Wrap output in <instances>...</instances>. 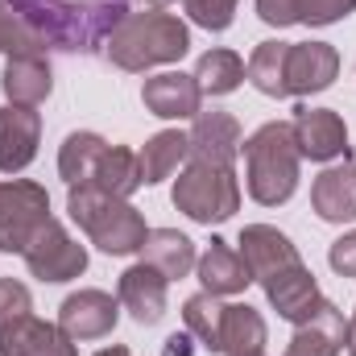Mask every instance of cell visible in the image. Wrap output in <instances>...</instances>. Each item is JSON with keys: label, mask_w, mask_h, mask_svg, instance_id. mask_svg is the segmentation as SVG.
Listing matches in <instances>:
<instances>
[{"label": "cell", "mask_w": 356, "mask_h": 356, "mask_svg": "<svg viewBox=\"0 0 356 356\" xmlns=\"http://www.w3.org/2000/svg\"><path fill=\"white\" fill-rule=\"evenodd\" d=\"M29 29L67 54H99L116 25L129 17V0H13Z\"/></svg>", "instance_id": "cell-1"}, {"label": "cell", "mask_w": 356, "mask_h": 356, "mask_svg": "<svg viewBox=\"0 0 356 356\" xmlns=\"http://www.w3.org/2000/svg\"><path fill=\"white\" fill-rule=\"evenodd\" d=\"M186 50H191V29L178 21L175 13H162V8L129 13L116 25V33L108 38V46H104L112 67H120L129 75H145L149 67L178 63Z\"/></svg>", "instance_id": "cell-2"}, {"label": "cell", "mask_w": 356, "mask_h": 356, "mask_svg": "<svg viewBox=\"0 0 356 356\" xmlns=\"http://www.w3.org/2000/svg\"><path fill=\"white\" fill-rule=\"evenodd\" d=\"M67 211L88 232L91 245L108 257H129V253H141V245H145V232H149L145 216L129 199H116V195L99 191L95 182H79L67 191Z\"/></svg>", "instance_id": "cell-3"}, {"label": "cell", "mask_w": 356, "mask_h": 356, "mask_svg": "<svg viewBox=\"0 0 356 356\" xmlns=\"http://www.w3.org/2000/svg\"><path fill=\"white\" fill-rule=\"evenodd\" d=\"M245 186L249 199L261 207H282L290 203V195L298 191V145H294V129L286 120H269L261 124L245 145Z\"/></svg>", "instance_id": "cell-4"}, {"label": "cell", "mask_w": 356, "mask_h": 356, "mask_svg": "<svg viewBox=\"0 0 356 356\" xmlns=\"http://www.w3.org/2000/svg\"><path fill=\"white\" fill-rule=\"evenodd\" d=\"M170 199L195 224H224V220H232L241 211V182H236L232 166L186 162V170L178 175Z\"/></svg>", "instance_id": "cell-5"}, {"label": "cell", "mask_w": 356, "mask_h": 356, "mask_svg": "<svg viewBox=\"0 0 356 356\" xmlns=\"http://www.w3.org/2000/svg\"><path fill=\"white\" fill-rule=\"evenodd\" d=\"M46 220H50V195L42 182L29 178L0 182V253H25Z\"/></svg>", "instance_id": "cell-6"}, {"label": "cell", "mask_w": 356, "mask_h": 356, "mask_svg": "<svg viewBox=\"0 0 356 356\" xmlns=\"http://www.w3.org/2000/svg\"><path fill=\"white\" fill-rule=\"evenodd\" d=\"M21 257H25V269L38 282H71V277H79L88 269V249L54 216L38 228V236L29 241V249Z\"/></svg>", "instance_id": "cell-7"}, {"label": "cell", "mask_w": 356, "mask_h": 356, "mask_svg": "<svg viewBox=\"0 0 356 356\" xmlns=\"http://www.w3.org/2000/svg\"><path fill=\"white\" fill-rule=\"evenodd\" d=\"M294 145L311 162H336L348 158V124L336 108H294Z\"/></svg>", "instance_id": "cell-8"}, {"label": "cell", "mask_w": 356, "mask_h": 356, "mask_svg": "<svg viewBox=\"0 0 356 356\" xmlns=\"http://www.w3.org/2000/svg\"><path fill=\"white\" fill-rule=\"evenodd\" d=\"M116 319H120V298H112L108 290H75L58 307V327L75 344L112 336Z\"/></svg>", "instance_id": "cell-9"}, {"label": "cell", "mask_w": 356, "mask_h": 356, "mask_svg": "<svg viewBox=\"0 0 356 356\" xmlns=\"http://www.w3.org/2000/svg\"><path fill=\"white\" fill-rule=\"evenodd\" d=\"M186 137H191V158L186 162H203V166H232L236 154H241V145H245L236 116H228L220 108L199 112L195 129Z\"/></svg>", "instance_id": "cell-10"}, {"label": "cell", "mask_w": 356, "mask_h": 356, "mask_svg": "<svg viewBox=\"0 0 356 356\" xmlns=\"http://www.w3.org/2000/svg\"><path fill=\"white\" fill-rule=\"evenodd\" d=\"M340 75V54L327 42H290L286 54V91L290 95H315L327 91Z\"/></svg>", "instance_id": "cell-11"}, {"label": "cell", "mask_w": 356, "mask_h": 356, "mask_svg": "<svg viewBox=\"0 0 356 356\" xmlns=\"http://www.w3.org/2000/svg\"><path fill=\"white\" fill-rule=\"evenodd\" d=\"M166 290H170V277H162L158 269L145 266V261L129 266L124 273H120V282H116L120 307H124L141 327L162 323V315H166Z\"/></svg>", "instance_id": "cell-12"}, {"label": "cell", "mask_w": 356, "mask_h": 356, "mask_svg": "<svg viewBox=\"0 0 356 356\" xmlns=\"http://www.w3.org/2000/svg\"><path fill=\"white\" fill-rule=\"evenodd\" d=\"M261 290H266L269 307L282 315V319H290L294 327L298 323H307L315 311H319V302H323V294H319V286H315V273L302 266H290L282 269V273H273L269 282H261Z\"/></svg>", "instance_id": "cell-13"}, {"label": "cell", "mask_w": 356, "mask_h": 356, "mask_svg": "<svg viewBox=\"0 0 356 356\" xmlns=\"http://www.w3.org/2000/svg\"><path fill=\"white\" fill-rule=\"evenodd\" d=\"M42 141V116L33 108L4 104L0 108V175H21L38 158Z\"/></svg>", "instance_id": "cell-14"}, {"label": "cell", "mask_w": 356, "mask_h": 356, "mask_svg": "<svg viewBox=\"0 0 356 356\" xmlns=\"http://www.w3.org/2000/svg\"><path fill=\"white\" fill-rule=\"evenodd\" d=\"M241 249V257H245V266L253 273V282H269L273 273H282V269L298 266L302 257H298V249L290 245V236L286 232H277V228H269V224H249L245 232H241V241H236Z\"/></svg>", "instance_id": "cell-15"}, {"label": "cell", "mask_w": 356, "mask_h": 356, "mask_svg": "<svg viewBox=\"0 0 356 356\" xmlns=\"http://www.w3.org/2000/svg\"><path fill=\"white\" fill-rule=\"evenodd\" d=\"M0 356H79L75 340L63 336L58 323H46L38 315H21L0 327Z\"/></svg>", "instance_id": "cell-16"}, {"label": "cell", "mask_w": 356, "mask_h": 356, "mask_svg": "<svg viewBox=\"0 0 356 356\" xmlns=\"http://www.w3.org/2000/svg\"><path fill=\"white\" fill-rule=\"evenodd\" d=\"M141 104H145V112H154L162 120H186V116H199L203 112V91L195 83V75L162 71V75H149L145 79Z\"/></svg>", "instance_id": "cell-17"}, {"label": "cell", "mask_w": 356, "mask_h": 356, "mask_svg": "<svg viewBox=\"0 0 356 356\" xmlns=\"http://www.w3.org/2000/svg\"><path fill=\"white\" fill-rule=\"evenodd\" d=\"M311 207L323 224H353L356 220V166L353 154L327 166L311 186Z\"/></svg>", "instance_id": "cell-18"}, {"label": "cell", "mask_w": 356, "mask_h": 356, "mask_svg": "<svg viewBox=\"0 0 356 356\" xmlns=\"http://www.w3.org/2000/svg\"><path fill=\"white\" fill-rule=\"evenodd\" d=\"M348 344V319L336 302H319V311L294 327L286 356H340Z\"/></svg>", "instance_id": "cell-19"}, {"label": "cell", "mask_w": 356, "mask_h": 356, "mask_svg": "<svg viewBox=\"0 0 356 356\" xmlns=\"http://www.w3.org/2000/svg\"><path fill=\"white\" fill-rule=\"evenodd\" d=\"M0 88H4V99L8 104L38 108L54 91V71H50L46 54H13L4 63V71H0Z\"/></svg>", "instance_id": "cell-20"}, {"label": "cell", "mask_w": 356, "mask_h": 356, "mask_svg": "<svg viewBox=\"0 0 356 356\" xmlns=\"http://www.w3.org/2000/svg\"><path fill=\"white\" fill-rule=\"evenodd\" d=\"M195 269H199L203 290L216 294V298H224V294H245V286L253 282V273H249V266H245V257H241L228 241H211L207 253L195 261Z\"/></svg>", "instance_id": "cell-21"}, {"label": "cell", "mask_w": 356, "mask_h": 356, "mask_svg": "<svg viewBox=\"0 0 356 356\" xmlns=\"http://www.w3.org/2000/svg\"><path fill=\"white\" fill-rule=\"evenodd\" d=\"M141 261L175 282V277H186L199 257H195V241L182 236L178 228H149L145 245H141Z\"/></svg>", "instance_id": "cell-22"}, {"label": "cell", "mask_w": 356, "mask_h": 356, "mask_svg": "<svg viewBox=\"0 0 356 356\" xmlns=\"http://www.w3.org/2000/svg\"><path fill=\"white\" fill-rule=\"evenodd\" d=\"M137 158H141V182L154 186V182L170 178L178 166L191 158V137H186L182 129H162V133H154V137L145 141V149H141Z\"/></svg>", "instance_id": "cell-23"}, {"label": "cell", "mask_w": 356, "mask_h": 356, "mask_svg": "<svg viewBox=\"0 0 356 356\" xmlns=\"http://www.w3.org/2000/svg\"><path fill=\"white\" fill-rule=\"evenodd\" d=\"M266 319L261 311H253L249 302H232L224 307V356H245V353H261L266 348Z\"/></svg>", "instance_id": "cell-24"}, {"label": "cell", "mask_w": 356, "mask_h": 356, "mask_svg": "<svg viewBox=\"0 0 356 356\" xmlns=\"http://www.w3.org/2000/svg\"><path fill=\"white\" fill-rule=\"evenodd\" d=\"M108 154V141L99 133H71L58 149V175L67 178V186H79V182H91L99 158Z\"/></svg>", "instance_id": "cell-25"}, {"label": "cell", "mask_w": 356, "mask_h": 356, "mask_svg": "<svg viewBox=\"0 0 356 356\" xmlns=\"http://www.w3.org/2000/svg\"><path fill=\"white\" fill-rule=\"evenodd\" d=\"M195 83L203 95H232L245 83V58L236 50H207L195 63Z\"/></svg>", "instance_id": "cell-26"}, {"label": "cell", "mask_w": 356, "mask_h": 356, "mask_svg": "<svg viewBox=\"0 0 356 356\" xmlns=\"http://www.w3.org/2000/svg\"><path fill=\"white\" fill-rule=\"evenodd\" d=\"M182 323H186V332L199 340V348H207V353H224V344H220V336H224V302L216 298V294H191L186 302H182Z\"/></svg>", "instance_id": "cell-27"}, {"label": "cell", "mask_w": 356, "mask_h": 356, "mask_svg": "<svg viewBox=\"0 0 356 356\" xmlns=\"http://www.w3.org/2000/svg\"><path fill=\"white\" fill-rule=\"evenodd\" d=\"M91 182H95L99 191L116 195V199H129L137 186H145V182H141V158H137L133 149H124V145H108V154L99 158Z\"/></svg>", "instance_id": "cell-28"}, {"label": "cell", "mask_w": 356, "mask_h": 356, "mask_svg": "<svg viewBox=\"0 0 356 356\" xmlns=\"http://www.w3.org/2000/svg\"><path fill=\"white\" fill-rule=\"evenodd\" d=\"M286 54H290V42H261L253 50V58L245 63V79L261 95H273V99L290 95L286 91Z\"/></svg>", "instance_id": "cell-29"}, {"label": "cell", "mask_w": 356, "mask_h": 356, "mask_svg": "<svg viewBox=\"0 0 356 356\" xmlns=\"http://www.w3.org/2000/svg\"><path fill=\"white\" fill-rule=\"evenodd\" d=\"M0 54H46V42L29 29L13 0H0Z\"/></svg>", "instance_id": "cell-30"}, {"label": "cell", "mask_w": 356, "mask_h": 356, "mask_svg": "<svg viewBox=\"0 0 356 356\" xmlns=\"http://www.w3.org/2000/svg\"><path fill=\"white\" fill-rule=\"evenodd\" d=\"M182 4H186V17L195 25H203L211 33H224L232 25V17H236V4L241 0H182Z\"/></svg>", "instance_id": "cell-31"}, {"label": "cell", "mask_w": 356, "mask_h": 356, "mask_svg": "<svg viewBox=\"0 0 356 356\" xmlns=\"http://www.w3.org/2000/svg\"><path fill=\"white\" fill-rule=\"evenodd\" d=\"M356 13V0H298V25H336Z\"/></svg>", "instance_id": "cell-32"}, {"label": "cell", "mask_w": 356, "mask_h": 356, "mask_svg": "<svg viewBox=\"0 0 356 356\" xmlns=\"http://www.w3.org/2000/svg\"><path fill=\"white\" fill-rule=\"evenodd\" d=\"M29 311H33L29 290L21 282H13V277H0V327L13 323V319H21V315H29Z\"/></svg>", "instance_id": "cell-33"}, {"label": "cell", "mask_w": 356, "mask_h": 356, "mask_svg": "<svg viewBox=\"0 0 356 356\" xmlns=\"http://www.w3.org/2000/svg\"><path fill=\"white\" fill-rule=\"evenodd\" d=\"M257 17L273 29L298 25V0H257Z\"/></svg>", "instance_id": "cell-34"}, {"label": "cell", "mask_w": 356, "mask_h": 356, "mask_svg": "<svg viewBox=\"0 0 356 356\" xmlns=\"http://www.w3.org/2000/svg\"><path fill=\"white\" fill-rule=\"evenodd\" d=\"M327 261H332V269H336L340 277H356V232L340 236V241H332Z\"/></svg>", "instance_id": "cell-35"}, {"label": "cell", "mask_w": 356, "mask_h": 356, "mask_svg": "<svg viewBox=\"0 0 356 356\" xmlns=\"http://www.w3.org/2000/svg\"><path fill=\"white\" fill-rule=\"evenodd\" d=\"M191 340H195V336H191V332H182V336H170V340H166V348H162V356H191L195 353V344H191Z\"/></svg>", "instance_id": "cell-36"}, {"label": "cell", "mask_w": 356, "mask_h": 356, "mask_svg": "<svg viewBox=\"0 0 356 356\" xmlns=\"http://www.w3.org/2000/svg\"><path fill=\"white\" fill-rule=\"evenodd\" d=\"M344 348L356 356V311H353V319H348V344H344Z\"/></svg>", "instance_id": "cell-37"}, {"label": "cell", "mask_w": 356, "mask_h": 356, "mask_svg": "<svg viewBox=\"0 0 356 356\" xmlns=\"http://www.w3.org/2000/svg\"><path fill=\"white\" fill-rule=\"evenodd\" d=\"M95 356H133L129 348H104V353H95Z\"/></svg>", "instance_id": "cell-38"}, {"label": "cell", "mask_w": 356, "mask_h": 356, "mask_svg": "<svg viewBox=\"0 0 356 356\" xmlns=\"http://www.w3.org/2000/svg\"><path fill=\"white\" fill-rule=\"evenodd\" d=\"M145 4H154V8H162V4H170V0H145Z\"/></svg>", "instance_id": "cell-39"}, {"label": "cell", "mask_w": 356, "mask_h": 356, "mask_svg": "<svg viewBox=\"0 0 356 356\" xmlns=\"http://www.w3.org/2000/svg\"><path fill=\"white\" fill-rule=\"evenodd\" d=\"M245 356H266V353H245Z\"/></svg>", "instance_id": "cell-40"}, {"label": "cell", "mask_w": 356, "mask_h": 356, "mask_svg": "<svg viewBox=\"0 0 356 356\" xmlns=\"http://www.w3.org/2000/svg\"><path fill=\"white\" fill-rule=\"evenodd\" d=\"M348 356H353V353H348Z\"/></svg>", "instance_id": "cell-41"}]
</instances>
